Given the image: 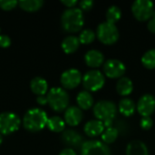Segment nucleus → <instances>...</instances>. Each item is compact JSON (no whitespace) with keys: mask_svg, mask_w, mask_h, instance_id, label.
<instances>
[{"mask_svg":"<svg viewBox=\"0 0 155 155\" xmlns=\"http://www.w3.org/2000/svg\"><path fill=\"white\" fill-rule=\"evenodd\" d=\"M84 18L83 11L80 8L73 7L67 8L62 15L61 24L64 31L75 33L82 29L84 26Z\"/></svg>","mask_w":155,"mask_h":155,"instance_id":"nucleus-1","label":"nucleus"},{"mask_svg":"<svg viewBox=\"0 0 155 155\" xmlns=\"http://www.w3.org/2000/svg\"><path fill=\"white\" fill-rule=\"evenodd\" d=\"M117 114V107L112 101L102 100L94 106V114L97 120L103 122L105 128L113 127L114 120Z\"/></svg>","mask_w":155,"mask_h":155,"instance_id":"nucleus-2","label":"nucleus"},{"mask_svg":"<svg viewBox=\"0 0 155 155\" xmlns=\"http://www.w3.org/2000/svg\"><path fill=\"white\" fill-rule=\"evenodd\" d=\"M47 114L40 108L28 110L23 119L24 127L29 132H39L47 124Z\"/></svg>","mask_w":155,"mask_h":155,"instance_id":"nucleus-3","label":"nucleus"},{"mask_svg":"<svg viewBox=\"0 0 155 155\" xmlns=\"http://www.w3.org/2000/svg\"><path fill=\"white\" fill-rule=\"evenodd\" d=\"M47 101L50 107L55 112H62L67 109L69 95L62 87H54L47 93Z\"/></svg>","mask_w":155,"mask_h":155,"instance_id":"nucleus-4","label":"nucleus"},{"mask_svg":"<svg viewBox=\"0 0 155 155\" xmlns=\"http://www.w3.org/2000/svg\"><path fill=\"white\" fill-rule=\"evenodd\" d=\"M96 35L99 41L103 44L113 45L119 39V31L114 24L105 21L98 25L96 29Z\"/></svg>","mask_w":155,"mask_h":155,"instance_id":"nucleus-5","label":"nucleus"},{"mask_svg":"<svg viewBox=\"0 0 155 155\" xmlns=\"http://www.w3.org/2000/svg\"><path fill=\"white\" fill-rule=\"evenodd\" d=\"M83 85L88 92H96L103 88L105 83L104 75L99 70H90L83 76Z\"/></svg>","mask_w":155,"mask_h":155,"instance_id":"nucleus-6","label":"nucleus"},{"mask_svg":"<svg viewBox=\"0 0 155 155\" xmlns=\"http://www.w3.org/2000/svg\"><path fill=\"white\" fill-rule=\"evenodd\" d=\"M132 11L137 20L147 21L154 13V4L151 0H136L132 5Z\"/></svg>","mask_w":155,"mask_h":155,"instance_id":"nucleus-7","label":"nucleus"},{"mask_svg":"<svg viewBox=\"0 0 155 155\" xmlns=\"http://www.w3.org/2000/svg\"><path fill=\"white\" fill-rule=\"evenodd\" d=\"M21 120L19 116L14 113L5 112L0 114V134H10L17 131L20 127Z\"/></svg>","mask_w":155,"mask_h":155,"instance_id":"nucleus-8","label":"nucleus"},{"mask_svg":"<svg viewBox=\"0 0 155 155\" xmlns=\"http://www.w3.org/2000/svg\"><path fill=\"white\" fill-rule=\"evenodd\" d=\"M81 155H111V150L104 142L91 140L81 146Z\"/></svg>","mask_w":155,"mask_h":155,"instance_id":"nucleus-9","label":"nucleus"},{"mask_svg":"<svg viewBox=\"0 0 155 155\" xmlns=\"http://www.w3.org/2000/svg\"><path fill=\"white\" fill-rule=\"evenodd\" d=\"M126 67L124 64L117 59H108L104 64V74L110 78H121L124 74Z\"/></svg>","mask_w":155,"mask_h":155,"instance_id":"nucleus-10","label":"nucleus"},{"mask_svg":"<svg viewBox=\"0 0 155 155\" xmlns=\"http://www.w3.org/2000/svg\"><path fill=\"white\" fill-rule=\"evenodd\" d=\"M83 80L82 74L75 68H71L64 71L61 75V84L65 89H74L77 87Z\"/></svg>","mask_w":155,"mask_h":155,"instance_id":"nucleus-11","label":"nucleus"},{"mask_svg":"<svg viewBox=\"0 0 155 155\" xmlns=\"http://www.w3.org/2000/svg\"><path fill=\"white\" fill-rule=\"evenodd\" d=\"M136 109L143 117L150 116L155 111V97L151 94H143L139 99Z\"/></svg>","mask_w":155,"mask_h":155,"instance_id":"nucleus-12","label":"nucleus"},{"mask_svg":"<svg viewBox=\"0 0 155 155\" xmlns=\"http://www.w3.org/2000/svg\"><path fill=\"white\" fill-rule=\"evenodd\" d=\"M83 116V112L78 106H70L64 112V122L70 126H76L82 122Z\"/></svg>","mask_w":155,"mask_h":155,"instance_id":"nucleus-13","label":"nucleus"},{"mask_svg":"<svg viewBox=\"0 0 155 155\" xmlns=\"http://www.w3.org/2000/svg\"><path fill=\"white\" fill-rule=\"evenodd\" d=\"M84 61L88 66L96 68L104 64V55L101 51L92 49L84 54Z\"/></svg>","mask_w":155,"mask_h":155,"instance_id":"nucleus-14","label":"nucleus"},{"mask_svg":"<svg viewBox=\"0 0 155 155\" xmlns=\"http://www.w3.org/2000/svg\"><path fill=\"white\" fill-rule=\"evenodd\" d=\"M62 141L68 146L78 147L83 145V137L74 130H65L62 134Z\"/></svg>","mask_w":155,"mask_h":155,"instance_id":"nucleus-15","label":"nucleus"},{"mask_svg":"<svg viewBox=\"0 0 155 155\" xmlns=\"http://www.w3.org/2000/svg\"><path fill=\"white\" fill-rule=\"evenodd\" d=\"M84 133L89 137H96L102 134L104 131V125L103 122L99 120H91L87 122L84 127Z\"/></svg>","mask_w":155,"mask_h":155,"instance_id":"nucleus-16","label":"nucleus"},{"mask_svg":"<svg viewBox=\"0 0 155 155\" xmlns=\"http://www.w3.org/2000/svg\"><path fill=\"white\" fill-rule=\"evenodd\" d=\"M126 155H149V151L144 143L134 140L128 143L126 147Z\"/></svg>","mask_w":155,"mask_h":155,"instance_id":"nucleus-17","label":"nucleus"},{"mask_svg":"<svg viewBox=\"0 0 155 155\" xmlns=\"http://www.w3.org/2000/svg\"><path fill=\"white\" fill-rule=\"evenodd\" d=\"M134 90V84L129 77L123 76L119 78L116 84V91L123 96L129 95Z\"/></svg>","mask_w":155,"mask_h":155,"instance_id":"nucleus-18","label":"nucleus"},{"mask_svg":"<svg viewBox=\"0 0 155 155\" xmlns=\"http://www.w3.org/2000/svg\"><path fill=\"white\" fill-rule=\"evenodd\" d=\"M30 88L34 94H37V96L45 95L48 89V84L42 77H35L31 80Z\"/></svg>","mask_w":155,"mask_h":155,"instance_id":"nucleus-19","label":"nucleus"},{"mask_svg":"<svg viewBox=\"0 0 155 155\" xmlns=\"http://www.w3.org/2000/svg\"><path fill=\"white\" fill-rule=\"evenodd\" d=\"M76 102L78 104V107L82 110H88L90 109L94 104V97L91 94L90 92L84 90L81 91L76 97Z\"/></svg>","mask_w":155,"mask_h":155,"instance_id":"nucleus-20","label":"nucleus"},{"mask_svg":"<svg viewBox=\"0 0 155 155\" xmlns=\"http://www.w3.org/2000/svg\"><path fill=\"white\" fill-rule=\"evenodd\" d=\"M61 45L64 53L73 54L79 48L80 41L79 38L74 35H68L63 40Z\"/></svg>","mask_w":155,"mask_h":155,"instance_id":"nucleus-21","label":"nucleus"},{"mask_svg":"<svg viewBox=\"0 0 155 155\" xmlns=\"http://www.w3.org/2000/svg\"><path fill=\"white\" fill-rule=\"evenodd\" d=\"M136 105L131 98H123L119 103V112L124 116H131L134 114Z\"/></svg>","mask_w":155,"mask_h":155,"instance_id":"nucleus-22","label":"nucleus"},{"mask_svg":"<svg viewBox=\"0 0 155 155\" xmlns=\"http://www.w3.org/2000/svg\"><path fill=\"white\" fill-rule=\"evenodd\" d=\"M46 125L50 131L54 133H61L64 132L65 128V122L59 116H52L51 118H48Z\"/></svg>","mask_w":155,"mask_h":155,"instance_id":"nucleus-23","label":"nucleus"},{"mask_svg":"<svg viewBox=\"0 0 155 155\" xmlns=\"http://www.w3.org/2000/svg\"><path fill=\"white\" fill-rule=\"evenodd\" d=\"M18 5L25 11L35 12V11L39 10L43 6L44 1L43 0H23V1H19Z\"/></svg>","mask_w":155,"mask_h":155,"instance_id":"nucleus-24","label":"nucleus"},{"mask_svg":"<svg viewBox=\"0 0 155 155\" xmlns=\"http://www.w3.org/2000/svg\"><path fill=\"white\" fill-rule=\"evenodd\" d=\"M122 16V11L117 5H111L106 11V21L112 24H114L120 20Z\"/></svg>","mask_w":155,"mask_h":155,"instance_id":"nucleus-25","label":"nucleus"},{"mask_svg":"<svg viewBox=\"0 0 155 155\" xmlns=\"http://www.w3.org/2000/svg\"><path fill=\"white\" fill-rule=\"evenodd\" d=\"M118 135H119V132L115 127L106 128L102 134V142H104L106 144L113 143L114 142L116 141Z\"/></svg>","mask_w":155,"mask_h":155,"instance_id":"nucleus-26","label":"nucleus"},{"mask_svg":"<svg viewBox=\"0 0 155 155\" xmlns=\"http://www.w3.org/2000/svg\"><path fill=\"white\" fill-rule=\"evenodd\" d=\"M142 64L148 69L155 68V48L146 51L142 56Z\"/></svg>","mask_w":155,"mask_h":155,"instance_id":"nucleus-27","label":"nucleus"},{"mask_svg":"<svg viewBox=\"0 0 155 155\" xmlns=\"http://www.w3.org/2000/svg\"><path fill=\"white\" fill-rule=\"evenodd\" d=\"M96 37V34L90 28H86L84 30H83L80 33L79 35V41L80 44H84V45H89L92 42H94V40Z\"/></svg>","mask_w":155,"mask_h":155,"instance_id":"nucleus-28","label":"nucleus"},{"mask_svg":"<svg viewBox=\"0 0 155 155\" xmlns=\"http://www.w3.org/2000/svg\"><path fill=\"white\" fill-rule=\"evenodd\" d=\"M18 5V1L16 0H0V7L3 10H12Z\"/></svg>","mask_w":155,"mask_h":155,"instance_id":"nucleus-29","label":"nucleus"},{"mask_svg":"<svg viewBox=\"0 0 155 155\" xmlns=\"http://www.w3.org/2000/svg\"><path fill=\"white\" fill-rule=\"evenodd\" d=\"M153 125V121L151 118V116H144L141 119L140 121V126L142 127V129L148 131L150 130Z\"/></svg>","mask_w":155,"mask_h":155,"instance_id":"nucleus-30","label":"nucleus"},{"mask_svg":"<svg viewBox=\"0 0 155 155\" xmlns=\"http://www.w3.org/2000/svg\"><path fill=\"white\" fill-rule=\"evenodd\" d=\"M94 3L93 0H83V1H81V2L79 3L80 9H81L82 11H83V10L88 11V10L92 9L93 6H94Z\"/></svg>","mask_w":155,"mask_h":155,"instance_id":"nucleus-31","label":"nucleus"},{"mask_svg":"<svg viewBox=\"0 0 155 155\" xmlns=\"http://www.w3.org/2000/svg\"><path fill=\"white\" fill-rule=\"evenodd\" d=\"M11 45V39L8 35H0V46L3 48H6Z\"/></svg>","mask_w":155,"mask_h":155,"instance_id":"nucleus-32","label":"nucleus"},{"mask_svg":"<svg viewBox=\"0 0 155 155\" xmlns=\"http://www.w3.org/2000/svg\"><path fill=\"white\" fill-rule=\"evenodd\" d=\"M147 27L149 29V31H151L152 33L155 34V11L153 15V16L148 20V24H147Z\"/></svg>","mask_w":155,"mask_h":155,"instance_id":"nucleus-33","label":"nucleus"},{"mask_svg":"<svg viewBox=\"0 0 155 155\" xmlns=\"http://www.w3.org/2000/svg\"><path fill=\"white\" fill-rule=\"evenodd\" d=\"M61 2H62V4H64L68 8H73L77 4V1L76 0H62Z\"/></svg>","mask_w":155,"mask_h":155,"instance_id":"nucleus-34","label":"nucleus"},{"mask_svg":"<svg viewBox=\"0 0 155 155\" xmlns=\"http://www.w3.org/2000/svg\"><path fill=\"white\" fill-rule=\"evenodd\" d=\"M36 101H37V103H38L39 104H41V105H45L46 104H48L47 97L45 96V95H39V96H37Z\"/></svg>","mask_w":155,"mask_h":155,"instance_id":"nucleus-35","label":"nucleus"},{"mask_svg":"<svg viewBox=\"0 0 155 155\" xmlns=\"http://www.w3.org/2000/svg\"><path fill=\"white\" fill-rule=\"evenodd\" d=\"M59 155H77V154H76V153L74 152V149H72V148H65V149H64V150L60 153V154Z\"/></svg>","mask_w":155,"mask_h":155,"instance_id":"nucleus-36","label":"nucleus"},{"mask_svg":"<svg viewBox=\"0 0 155 155\" xmlns=\"http://www.w3.org/2000/svg\"><path fill=\"white\" fill-rule=\"evenodd\" d=\"M2 142H3V138H2V135H1V134H0V145L2 144Z\"/></svg>","mask_w":155,"mask_h":155,"instance_id":"nucleus-37","label":"nucleus"}]
</instances>
